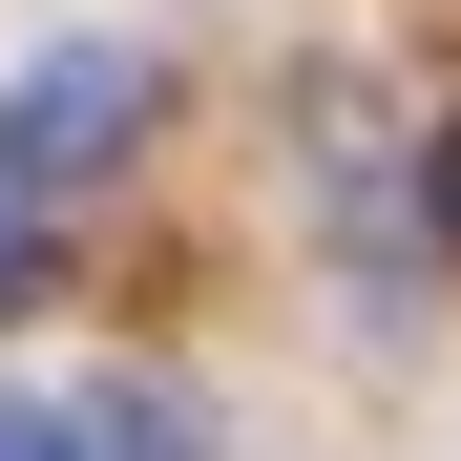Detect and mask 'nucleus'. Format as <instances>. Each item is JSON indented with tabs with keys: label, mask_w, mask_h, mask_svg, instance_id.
Instances as JSON below:
<instances>
[{
	"label": "nucleus",
	"mask_w": 461,
	"mask_h": 461,
	"mask_svg": "<svg viewBox=\"0 0 461 461\" xmlns=\"http://www.w3.org/2000/svg\"><path fill=\"white\" fill-rule=\"evenodd\" d=\"M126 147H147V42H42L0 85V210H85Z\"/></svg>",
	"instance_id": "f257e3e1"
},
{
	"label": "nucleus",
	"mask_w": 461,
	"mask_h": 461,
	"mask_svg": "<svg viewBox=\"0 0 461 461\" xmlns=\"http://www.w3.org/2000/svg\"><path fill=\"white\" fill-rule=\"evenodd\" d=\"M0 461H105V440H85V399H0Z\"/></svg>",
	"instance_id": "f03ea898"
},
{
	"label": "nucleus",
	"mask_w": 461,
	"mask_h": 461,
	"mask_svg": "<svg viewBox=\"0 0 461 461\" xmlns=\"http://www.w3.org/2000/svg\"><path fill=\"white\" fill-rule=\"evenodd\" d=\"M42 273H63V252H42V210H0V315H42Z\"/></svg>",
	"instance_id": "7ed1b4c3"
},
{
	"label": "nucleus",
	"mask_w": 461,
	"mask_h": 461,
	"mask_svg": "<svg viewBox=\"0 0 461 461\" xmlns=\"http://www.w3.org/2000/svg\"><path fill=\"white\" fill-rule=\"evenodd\" d=\"M420 230L461 252V105H440V147H420Z\"/></svg>",
	"instance_id": "20e7f679"
}]
</instances>
